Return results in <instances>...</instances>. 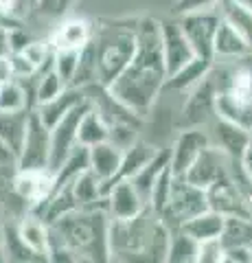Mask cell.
<instances>
[{
  "label": "cell",
  "mask_w": 252,
  "mask_h": 263,
  "mask_svg": "<svg viewBox=\"0 0 252 263\" xmlns=\"http://www.w3.org/2000/svg\"><path fill=\"white\" fill-rule=\"evenodd\" d=\"M48 147L51 129L40 121L35 110H31L18 152V169H48Z\"/></svg>",
  "instance_id": "cell-8"
},
{
  "label": "cell",
  "mask_w": 252,
  "mask_h": 263,
  "mask_svg": "<svg viewBox=\"0 0 252 263\" xmlns=\"http://www.w3.org/2000/svg\"><path fill=\"white\" fill-rule=\"evenodd\" d=\"M110 136V125L103 121V117L96 112L92 105L84 112V117L79 121V127H77V143L84 145V147H92L96 143H103L108 141Z\"/></svg>",
  "instance_id": "cell-27"
},
{
  "label": "cell",
  "mask_w": 252,
  "mask_h": 263,
  "mask_svg": "<svg viewBox=\"0 0 252 263\" xmlns=\"http://www.w3.org/2000/svg\"><path fill=\"white\" fill-rule=\"evenodd\" d=\"M9 62H11V70H13V79H33L37 75V68L31 64L27 57H24L20 51L18 53H9Z\"/></svg>",
  "instance_id": "cell-40"
},
{
  "label": "cell",
  "mask_w": 252,
  "mask_h": 263,
  "mask_svg": "<svg viewBox=\"0 0 252 263\" xmlns=\"http://www.w3.org/2000/svg\"><path fill=\"white\" fill-rule=\"evenodd\" d=\"M215 112L246 129L252 127V68L239 66L235 70H222V75L217 72Z\"/></svg>",
  "instance_id": "cell-4"
},
{
  "label": "cell",
  "mask_w": 252,
  "mask_h": 263,
  "mask_svg": "<svg viewBox=\"0 0 252 263\" xmlns=\"http://www.w3.org/2000/svg\"><path fill=\"white\" fill-rule=\"evenodd\" d=\"M92 84H99V68H96L94 44L90 40L84 48H79V60H77V68H75V75H72L70 86L86 88V86H92Z\"/></svg>",
  "instance_id": "cell-30"
},
{
  "label": "cell",
  "mask_w": 252,
  "mask_h": 263,
  "mask_svg": "<svg viewBox=\"0 0 252 263\" xmlns=\"http://www.w3.org/2000/svg\"><path fill=\"white\" fill-rule=\"evenodd\" d=\"M250 57H252V51H250Z\"/></svg>",
  "instance_id": "cell-54"
},
{
  "label": "cell",
  "mask_w": 252,
  "mask_h": 263,
  "mask_svg": "<svg viewBox=\"0 0 252 263\" xmlns=\"http://www.w3.org/2000/svg\"><path fill=\"white\" fill-rule=\"evenodd\" d=\"M121 158H123V149L110 141H103V143L88 147L90 171L101 180V182H110V180L117 176V171L121 167Z\"/></svg>",
  "instance_id": "cell-19"
},
{
  "label": "cell",
  "mask_w": 252,
  "mask_h": 263,
  "mask_svg": "<svg viewBox=\"0 0 252 263\" xmlns=\"http://www.w3.org/2000/svg\"><path fill=\"white\" fill-rule=\"evenodd\" d=\"M22 3H24V5H27V7H29V5H31V0H22Z\"/></svg>",
  "instance_id": "cell-52"
},
{
  "label": "cell",
  "mask_w": 252,
  "mask_h": 263,
  "mask_svg": "<svg viewBox=\"0 0 252 263\" xmlns=\"http://www.w3.org/2000/svg\"><path fill=\"white\" fill-rule=\"evenodd\" d=\"M222 252H224V246H222L219 239L200 241V246H198V263H222Z\"/></svg>",
  "instance_id": "cell-41"
},
{
  "label": "cell",
  "mask_w": 252,
  "mask_h": 263,
  "mask_svg": "<svg viewBox=\"0 0 252 263\" xmlns=\"http://www.w3.org/2000/svg\"><path fill=\"white\" fill-rule=\"evenodd\" d=\"M88 108H90V103H88V99H86L75 110H70L66 117H62L53 127H48L51 129V147H48V171H51V174H55V171L62 167V162L68 158V154L79 145L77 143V127H79V121Z\"/></svg>",
  "instance_id": "cell-9"
},
{
  "label": "cell",
  "mask_w": 252,
  "mask_h": 263,
  "mask_svg": "<svg viewBox=\"0 0 252 263\" xmlns=\"http://www.w3.org/2000/svg\"><path fill=\"white\" fill-rule=\"evenodd\" d=\"M248 219H252V195L248 197Z\"/></svg>",
  "instance_id": "cell-50"
},
{
  "label": "cell",
  "mask_w": 252,
  "mask_h": 263,
  "mask_svg": "<svg viewBox=\"0 0 252 263\" xmlns=\"http://www.w3.org/2000/svg\"><path fill=\"white\" fill-rule=\"evenodd\" d=\"M189 97L182 105V123L186 127H200L215 119V99H217V75L215 66L206 77H202L193 88L186 90Z\"/></svg>",
  "instance_id": "cell-7"
},
{
  "label": "cell",
  "mask_w": 252,
  "mask_h": 263,
  "mask_svg": "<svg viewBox=\"0 0 252 263\" xmlns=\"http://www.w3.org/2000/svg\"><path fill=\"white\" fill-rule=\"evenodd\" d=\"M92 27L90 22L84 18H72L66 20L64 24H60L57 31L51 35L48 44H51L53 51H60V48H72V51H79L84 48L88 42L92 40Z\"/></svg>",
  "instance_id": "cell-22"
},
{
  "label": "cell",
  "mask_w": 252,
  "mask_h": 263,
  "mask_svg": "<svg viewBox=\"0 0 252 263\" xmlns=\"http://www.w3.org/2000/svg\"><path fill=\"white\" fill-rule=\"evenodd\" d=\"M77 60H79V51H72V48H60V51H53V70L62 77V81L66 86H70L72 75H75Z\"/></svg>",
  "instance_id": "cell-38"
},
{
  "label": "cell",
  "mask_w": 252,
  "mask_h": 263,
  "mask_svg": "<svg viewBox=\"0 0 252 263\" xmlns=\"http://www.w3.org/2000/svg\"><path fill=\"white\" fill-rule=\"evenodd\" d=\"M7 37H9V51L11 53H18V51H22L24 46H27L31 40L29 33H27V29L22 27V22L20 24H13V27H9L7 29Z\"/></svg>",
  "instance_id": "cell-43"
},
{
  "label": "cell",
  "mask_w": 252,
  "mask_h": 263,
  "mask_svg": "<svg viewBox=\"0 0 252 263\" xmlns=\"http://www.w3.org/2000/svg\"><path fill=\"white\" fill-rule=\"evenodd\" d=\"M33 110L31 99L20 79H11L0 86V112H22Z\"/></svg>",
  "instance_id": "cell-32"
},
{
  "label": "cell",
  "mask_w": 252,
  "mask_h": 263,
  "mask_svg": "<svg viewBox=\"0 0 252 263\" xmlns=\"http://www.w3.org/2000/svg\"><path fill=\"white\" fill-rule=\"evenodd\" d=\"M13 24H20V20H13V18H7V15L0 11V29H9Z\"/></svg>",
  "instance_id": "cell-48"
},
{
  "label": "cell",
  "mask_w": 252,
  "mask_h": 263,
  "mask_svg": "<svg viewBox=\"0 0 252 263\" xmlns=\"http://www.w3.org/2000/svg\"><path fill=\"white\" fill-rule=\"evenodd\" d=\"M213 132H215V143L213 145H217L230 160H239L243 156V152L248 149V145L252 143L250 129H246L243 125H239V123H235V121L217 117V114H215Z\"/></svg>",
  "instance_id": "cell-16"
},
{
  "label": "cell",
  "mask_w": 252,
  "mask_h": 263,
  "mask_svg": "<svg viewBox=\"0 0 252 263\" xmlns=\"http://www.w3.org/2000/svg\"><path fill=\"white\" fill-rule=\"evenodd\" d=\"M213 66H215V60H204V57L195 55L189 64H184L182 68H178L173 75H169L165 79V88L162 90H178V92H186V90L193 88L202 77H206Z\"/></svg>",
  "instance_id": "cell-23"
},
{
  "label": "cell",
  "mask_w": 252,
  "mask_h": 263,
  "mask_svg": "<svg viewBox=\"0 0 252 263\" xmlns=\"http://www.w3.org/2000/svg\"><path fill=\"white\" fill-rule=\"evenodd\" d=\"M250 246H230L222 252V263H250Z\"/></svg>",
  "instance_id": "cell-44"
},
{
  "label": "cell",
  "mask_w": 252,
  "mask_h": 263,
  "mask_svg": "<svg viewBox=\"0 0 252 263\" xmlns=\"http://www.w3.org/2000/svg\"><path fill=\"white\" fill-rule=\"evenodd\" d=\"M252 44L246 37H241L228 22L219 20V27L215 31V40H213V57H222V60H243L250 57Z\"/></svg>",
  "instance_id": "cell-21"
},
{
  "label": "cell",
  "mask_w": 252,
  "mask_h": 263,
  "mask_svg": "<svg viewBox=\"0 0 252 263\" xmlns=\"http://www.w3.org/2000/svg\"><path fill=\"white\" fill-rule=\"evenodd\" d=\"M217 5H219V0H176L173 13L176 15H182V13L202 11V9H215Z\"/></svg>",
  "instance_id": "cell-42"
},
{
  "label": "cell",
  "mask_w": 252,
  "mask_h": 263,
  "mask_svg": "<svg viewBox=\"0 0 252 263\" xmlns=\"http://www.w3.org/2000/svg\"><path fill=\"white\" fill-rule=\"evenodd\" d=\"M31 5L37 9L40 15L46 18H62L70 9L72 0H31Z\"/></svg>",
  "instance_id": "cell-39"
},
{
  "label": "cell",
  "mask_w": 252,
  "mask_h": 263,
  "mask_svg": "<svg viewBox=\"0 0 252 263\" xmlns=\"http://www.w3.org/2000/svg\"><path fill=\"white\" fill-rule=\"evenodd\" d=\"M103 200H105V211H108L110 219H132L147 206L129 180L114 182Z\"/></svg>",
  "instance_id": "cell-15"
},
{
  "label": "cell",
  "mask_w": 252,
  "mask_h": 263,
  "mask_svg": "<svg viewBox=\"0 0 252 263\" xmlns=\"http://www.w3.org/2000/svg\"><path fill=\"white\" fill-rule=\"evenodd\" d=\"M219 9H202V11H191L178 15V24L184 33L186 42L191 44L193 53L204 60H215L213 57V40L215 31L219 27Z\"/></svg>",
  "instance_id": "cell-6"
},
{
  "label": "cell",
  "mask_w": 252,
  "mask_h": 263,
  "mask_svg": "<svg viewBox=\"0 0 252 263\" xmlns=\"http://www.w3.org/2000/svg\"><path fill=\"white\" fill-rule=\"evenodd\" d=\"M210 145V136L202 127H186L180 132V136L176 138V143L169 152V169L176 178H182L193 160Z\"/></svg>",
  "instance_id": "cell-11"
},
{
  "label": "cell",
  "mask_w": 252,
  "mask_h": 263,
  "mask_svg": "<svg viewBox=\"0 0 252 263\" xmlns=\"http://www.w3.org/2000/svg\"><path fill=\"white\" fill-rule=\"evenodd\" d=\"M237 5H243V7H248V9H252V0H235Z\"/></svg>",
  "instance_id": "cell-49"
},
{
  "label": "cell",
  "mask_w": 252,
  "mask_h": 263,
  "mask_svg": "<svg viewBox=\"0 0 252 263\" xmlns=\"http://www.w3.org/2000/svg\"><path fill=\"white\" fill-rule=\"evenodd\" d=\"M171 184H173V174H171V169H169V164H167V167L162 169V174L158 176L156 184H153L151 193H149V202H147V206H149L153 213H158V215H160L162 211H165L167 202H169Z\"/></svg>",
  "instance_id": "cell-36"
},
{
  "label": "cell",
  "mask_w": 252,
  "mask_h": 263,
  "mask_svg": "<svg viewBox=\"0 0 252 263\" xmlns=\"http://www.w3.org/2000/svg\"><path fill=\"white\" fill-rule=\"evenodd\" d=\"M105 206L75 209L48 224V261H110Z\"/></svg>",
  "instance_id": "cell-2"
},
{
  "label": "cell",
  "mask_w": 252,
  "mask_h": 263,
  "mask_svg": "<svg viewBox=\"0 0 252 263\" xmlns=\"http://www.w3.org/2000/svg\"><path fill=\"white\" fill-rule=\"evenodd\" d=\"M72 197L77 202V209H96V206H105V200L101 195V180L96 178L90 167L72 180Z\"/></svg>",
  "instance_id": "cell-24"
},
{
  "label": "cell",
  "mask_w": 252,
  "mask_h": 263,
  "mask_svg": "<svg viewBox=\"0 0 252 263\" xmlns=\"http://www.w3.org/2000/svg\"><path fill=\"white\" fill-rule=\"evenodd\" d=\"M20 53L27 57L37 70L53 66V48L48 44V40H31Z\"/></svg>",
  "instance_id": "cell-37"
},
{
  "label": "cell",
  "mask_w": 252,
  "mask_h": 263,
  "mask_svg": "<svg viewBox=\"0 0 252 263\" xmlns=\"http://www.w3.org/2000/svg\"><path fill=\"white\" fill-rule=\"evenodd\" d=\"M37 75H40V79H37V86H35V92H33L35 105L44 103V101H48V99H53V97H57L62 90L66 88V84L62 81V77L53 70V66H48V68H44V70H37Z\"/></svg>",
  "instance_id": "cell-34"
},
{
  "label": "cell",
  "mask_w": 252,
  "mask_h": 263,
  "mask_svg": "<svg viewBox=\"0 0 252 263\" xmlns=\"http://www.w3.org/2000/svg\"><path fill=\"white\" fill-rule=\"evenodd\" d=\"M92 44L96 53L99 84L110 86L123 72L136 51V27H127V24L105 27L96 33V37L92 35Z\"/></svg>",
  "instance_id": "cell-3"
},
{
  "label": "cell",
  "mask_w": 252,
  "mask_h": 263,
  "mask_svg": "<svg viewBox=\"0 0 252 263\" xmlns=\"http://www.w3.org/2000/svg\"><path fill=\"white\" fill-rule=\"evenodd\" d=\"M206 209H208L206 189H200V186L191 184L189 180L173 176L169 202H167L165 211L160 213V219L173 230V228H180L186 219L200 215V213Z\"/></svg>",
  "instance_id": "cell-5"
},
{
  "label": "cell",
  "mask_w": 252,
  "mask_h": 263,
  "mask_svg": "<svg viewBox=\"0 0 252 263\" xmlns=\"http://www.w3.org/2000/svg\"><path fill=\"white\" fill-rule=\"evenodd\" d=\"M208 209L224 217H248V195L235 184L230 176L213 182L206 189Z\"/></svg>",
  "instance_id": "cell-12"
},
{
  "label": "cell",
  "mask_w": 252,
  "mask_h": 263,
  "mask_svg": "<svg viewBox=\"0 0 252 263\" xmlns=\"http://www.w3.org/2000/svg\"><path fill=\"white\" fill-rule=\"evenodd\" d=\"M0 248H3L7 261H37L35 254L22 243L15 226L3 230V246H0Z\"/></svg>",
  "instance_id": "cell-35"
},
{
  "label": "cell",
  "mask_w": 252,
  "mask_h": 263,
  "mask_svg": "<svg viewBox=\"0 0 252 263\" xmlns=\"http://www.w3.org/2000/svg\"><path fill=\"white\" fill-rule=\"evenodd\" d=\"M11 53L9 51V37H7V29H0V57Z\"/></svg>",
  "instance_id": "cell-47"
},
{
  "label": "cell",
  "mask_w": 252,
  "mask_h": 263,
  "mask_svg": "<svg viewBox=\"0 0 252 263\" xmlns=\"http://www.w3.org/2000/svg\"><path fill=\"white\" fill-rule=\"evenodd\" d=\"M15 230H18V237L22 239V243L35 254L37 261H48V246H51V239H48V224H44L33 213H29V215H24L20 219V224L15 226Z\"/></svg>",
  "instance_id": "cell-20"
},
{
  "label": "cell",
  "mask_w": 252,
  "mask_h": 263,
  "mask_svg": "<svg viewBox=\"0 0 252 263\" xmlns=\"http://www.w3.org/2000/svg\"><path fill=\"white\" fill-rule=\"evenodd\" d=\"M31 110L22 112H0V138L18 154L22 145V136L27 129V119Z\"/></svg>",
  "instance_id": "cell-29"
},
{
  "label": "cell",
  "mask_w": 252,
  "mask_h": 263,
  "mask_svg": "<svg viewBox=\"0 0 252 263\" xmlns=\"http://www.w3.org/2000/svg\"><path fill=\"white\" fill-rule=\"evenodd\" d=\"M217 7H219L222 20L228 22L241 37H246L252 44V9H248V7H243V5H237L235 0H219Z\"/></svg>",
  "instance_id": "cell-28"
},
{
  "label": "cell",
  "mask_w": 252,
  "mask_h": 263,
  "mask_svg": "<svg viewBox=\"0 0 252 263\" xmlns=\"http://www.w3.org/2000/svg\"><path fill=\"white\" fill-rule=\"evenodd\" d=\"M84 101H86L84 90L75 88V86H66L57 97L48 99V101H44V103H37L33 110L46 127H53L62 117H66L70 110H75L77 105H81Z\"/></svg>",
  "instance_id": "cell-17"
},
{
  "label": "cell",
  "mask_w": 252,
  "mask_h": 263,
  "mask_svg": "<svg viewBox=\"0 0 252 263\" xmlns=\"http://www.w3.org/2000/svg\"><path fill=\"white\" fill-rule=\"evenodd\" d=\"M160 48H162V62H165L167 77L173 75L178 68H182L184 64H189L195 57L193 48L186 42L178 20L160 22Z\"/></svg>",
  "instance_id": "cell-13"
},
{
  "label": "cell",
  "mask_w": 252,
  "mask_h": 263,
  "mask_svg": "<svg viewBox=\"0 0 252 263\" xmlns=\"http://www.w3.org/2000/svg\"><path fill=\"white\" fill-rule=\"evenodd\" d=\"M219 241H222L224 248L252 246V221L248 217H226Z\"/></svg>",
  "instance_id": "cell-33"
},
{
  "label": "cell",
  "mask_w": 252,
  "mask_h": 263,
  "mask_svg": "<svg viewBox=\"0 0 252 263\" xmlns=\"http://www.w3.org/2000/svg\"><path fill=\"white\" fill-rule=\"evenodd\" d=\"M13 79V70H11V62H9V53L0 57V84H7V81Z\"/></svg>",
  "instance_id": "cell-46"
},
{
  "label": "cell",
  "mask_w": 252,
  "mask_h": 263,
  "mask_svg": "<svg viewBox=\"0 0 252 263\" xmlns=\"http://www.w3.org/2000/svg\"><path fill=\"white\" fill-rule=\"evenodd\" d=\"M165 79L167 70L160 48V22L151 18L136 22V51L123 72L105 88L121 105L145 119L165 88Z\"/></svg>",
  "instance_id": "cell-1"
},
{
  "label": "cell",
  "mask_w": 252,
  "mask_h": 263,
  "mask_svg": "<svg viewBox=\"0 0 252 263\" xmlns=\"http://www.w3.org/2000/svg\"><path fill=\"white\" fill-rule=\"evenodd\" d=\"M169 164V152L167 149H158V154L153 156V158L145 164V167L141 171H136V174L129 178V182L134 184V189L138 191V195L143 197V202L147 204L149 202V193L153 184H156L158 176L162 174V169H165Z\"/></svg>",
  "instance_id": "cell-26"
},
{
  "label": "cell",
  "mask_w": 252,
  "mask_h": 263,
  "mask_svg": "<svg viewBox=\"0 0 252 263\" xmlns=\"http://www.w3.org/2000/svg\"><path fill=\"white\" fill-rule=\"evenodd\" d=\"M156 154H158V147H153V145L136 138L127 149H123V158H121V167L117 171V176L112 178L110 182H101V195L105 197V193L110 191V186L114 182H119V180H129L136 171H141Z\"/></svg>",
  "instance_id": "cell-18"
},
{
  "label": "cell",
  "mask_w": 252,
  "mask_h": 263,
  "mask_svg": "<svg viewBox=\"0 0 252 263\" xmlns=\"http://www.w3.org/2000/svg\"><path fill=\"white\" fill-rule=\"evenodd\" d=\"M224 221H226L224 215H219V213L206 209V211H202L200 215L186 219L180 228L200 243V241H208V239H219L222 228H224Z\"/></svg>",
  "instance_id": "cell-25"
},
{
  "label": "cell",
  "mask_w": 252,
  "mask_h": 263,
  "mask_svg": "<svg viewBox=\"0 0 252 263\" xmlns=\"http://www.w3.org/2000/svg\"><path fill=\"white\" fill-rule=\"evenodd\" d=\"M3 167L5 169H11V167L18 169V154H15L11 147L0 138V169Z\"/></svg>",
  "instance_id": "cell-45"
},
{
  "label": "cell",
  "mask_w": 252,
  "mask_h": 263,
  "mask_svg": "<svg viewBox=\"0 0 252 263\" xmlns=\"http://www.w3.org/2000/svg\"><path fill=\"white\" fill-rule=\"evenodd\" d=\"M3 230H5V228L0 226V246H3Z\"/></svg>",
  "instance_id": "cell-51"
},
{
  "label": "cell",
  "mask_w": 252,
  "mask_h": 263,
  "mask_svg": "<svg viewBox=\"0 0 252 263\" xmlns=\"http://www.w3.org/2000/svg\"><path fill=\"white\" fill-rule=\"evenodd\" d=\"M11 189L20 202H27L29 209H33L53 193V174L48 169H18L13 174Z\"/></svg>",
  "instance_id": "cell-14"
},
{
  "label": "cell",
  "mask_w": 252,
  "mask_h": 263,
  "mask_svg": "<svg viewBox=\"0 0 252 263\" xmlns=\"http://www.w3.org/2000/svg\"><path fill=\"white\" fill-rule=\"evenodd\" d=\"M0 86H3V84H0Z\"/></svg>",
  "instance_id": "cell-55"
},
{
  "label": "cell",
  "mask_w": 252,
  "mask_h": 263,
  "mask_svg": "<svg viewBox=\"0 0 252 263\" xmlns=\"http://www.w3.org/2000/svg\"><path fill=\"white\" fill-rule=\"evenodd\" d=\"M250 138H252V127H250Z\"/></svg>",
  "instance_id": "cell-53"
},
{
  "label": "cell",
  "mask_w": 252,
  "mask_h": 263,
  "mask_svg": "<svg viewBox=\"0 0 252 263\" xmlns=\"http://www.w3.org/2000/svg\"><path fill=\"white\" fill-rule=\"evenodd\" d=\"M226 176H230V158L219 149L217 145L210 143L206 149H202V154L193 160L189 171H186L182 178L200 189H208L213 182H217V180H222Z\"/></svg>",
  "instance_id": "cell-10"
},
{
  "label": "cell",
  "mask_w": 252,
  "mask_h": 263,
  "mask_svg": "<svg viewBox=\"0 0 252 263\" xmlns=\"http://www.w3.org/2000/svg\"><path fill=\"white\" fill-rule=\"evenodd\" d=\"M198 241L191 235H186L182 228L171 230V239L167 248V261L169 263H193L198 261Z\"/></svg>",
  "instance_id": "cell-31"
}]
</instances>
